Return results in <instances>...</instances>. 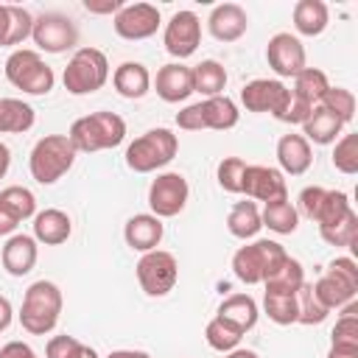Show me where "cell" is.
Returning <instances> with one entry per match:
<instances>
[{
	"label": "cell",
	"instance_id": "1",
	"mask_svg": "<svg viewBox=\"0 0 358 358\" xmlns=\"http://www.w3.org/2000/svg\"><path fill=\"white\" fill-rule=\"evenodd\" d=\"M62 305H64V296L56 282H50V280L31 282L22 296V308H20L22 330H28L31 336H48L59 324Z\"/></svg>",
	"mask_w": 358,
	"mask_h": 358
},
{
	"label": "cell",
	"instance_id": "2",
	"mask_svg": "<svg viewBox=\"0 0 358 358\" xmlns=\"http://www.w3.org/2000/svg\"><path fill=\"white\" fill-rule=\"evenodd\" d=\"M70 143L76 151L92 154V151H106L123 143L126 137V120L115 112H92L84 115L78 120H73L70 126Z\"/></svg>",
	"mask_w": 358,
	"mask_h": 358
},
{
	"label": "cell",
	"instance_id": "3",
	"mask_svg": "<svg viewBox=\"0 0 358 358\" xmlns=\"http://www.w3.org/2000/svg\"><path fill=\"white\" fill-rule=\"evenodd\" d=\"M76 154L78 151L73 148V143H70L67 134H45L31 148V157H28L31 176L39 185H53V182H59L73 168Z\"/></svg>",
	"mask_w": 358,
	"mask_h": 358
},
{
	"label": "cell",
	"instance_id": "4",
	"mask_svg": "<svg viewBox=\"0 0 358 358\" xmlns=\"http://www.w3.org/2000/svg\"><path fill=\"white\" fill-rule=\"evenodd\" d=\"M179 151V140L171 129H148L126 148V165L134 173H151L157 168H165Z\"/></svg>",
	"mask_w": 358,
	"mask_h": 358
},
{
	"label": "cell",
	"instance_id": "5",
	"mask_svg": "<svg viewBox=\"0 0 358 358\" xmlns=\"http://www.w3.org/2000/svg\"><path fill=\"white\" fill-rule=\"evenodd\" d=\"M62 81H64V90L70 95H92L98 92L106 81H109V62L103 56V50L98 48H78L64 73H62Z\"/></svg>",
	"mask_w": 358,
	"mask_h": 358
},
{
	"label": "cell",
	"instance_id": "6",
	"mask_svg": "<svg viewBox=\"0 0 358 358\" xmlns=\"http://www.w3.org/2000/svg\"><path fill=\"white\" fill-rule=\"evenodd\" d=\"M285 257H288V252H285L277 241L260 238V241H252V243L241 246V249L232 255V271H235V277H238L241 282L257 285V282H263Z\"/></svg>",
	"mask_w": 358,
	"mask_h": 358
},
{
	"label": "cell",
	"instance_id": "7",
	"mask_svg": "<svg viewBox=\"0 0 358 358\" xmlns=\"http://www.w3.org/2000/svg\"><path fill=\"white\" fill-rule=\"evenodd\" d=\"M6 78L11 87H17L28 95H48L56 84L53 70L42 62V56L36 50H28V48H17L6 59Z\"/></svg>",
	"mask_w": 358,
	"mask_h": 358
},
{
	"label": "cell",
	"instance_id": "8",
	"mask_svg": "<svg viewBox=\"0 0 358 358\" xmlns=\"http://www.w3.org/2000/svg\"><path fill=\"white\" fill-rule=\"evenodd\" d=\"M313 291H316V296L322 299V305L327 310L355 302V294H358V263L352 257H336L327 266V271L313 282Z\"/></svg>",
	"mask_w": 358,
	"mask_h": 358
},
{
	"label": "cell",
	"instance_id": "9",
	"mask_svg": "<svg viewBox=\"0 0 358 358\" xmlns=\"http://www.w3.org/2000/svg\"><path fill=\"white\" fill-rule=\"evenodd\" d=\"M137 282L148 296H165L173 291L176 280H179V263L171 252L165 249H151L145 252L137 266H134Z\"/></svg>",
	"mask_w": 358,
	"mask_h": 358
},
{
	"label": "cell",
	"instance_id": "10",
	"mask_svg": "<svg viewBox=\"0 0 358 358\" xmlns=\"http://www.w3.org/2000/svg\"><path fill=\"white\" fill-rule=\"evenodd\" d=\"M31 39L45 53H64V50L76 48L78 28H76V22L70 17H64L59 11H45V14L34 17Z\"/></svg>",
	"mask_w": 358,
	"mask_h": 358
},
{
	"label": "cell",
	"instance_id": "11",
	"mask_svg": "<svg viewBox=\"0 0 358 358\" xmlns=\"http://www.w3.org/2000/svg\"><path fill=\"white\" fill-rule=\"evenodd\" d=\"M187 196H190V185L182 173L176 171H165L159 173L151 185H148V207H151V215L157 218H173L185 210L187 204Z\"/></svg>",
	"mask_w": 358,
	"mask_h": 358
},
{
	"label": "cell",
	"instance_id": "12",
	"mask_svg": "<svg viewBox=\"0 0 358 358\" xmlns=\"http://www.w3.org/2000/svg\"><path fill=\"white\" fill-rule=\"evenodd\" d=\"M159 22H162L159 8L151 3H123V8L112 17L115 34L120 39H129V42H140V39L154 36Z\"/></svg>",
	"mask_w": 358,
	"mask_h": 358
},
{
	"label": "cell",
	"instance_id": "13",
	"mask_svg": "<svg viewBox=\"0 0 358 358\" xmlns=\"http://www.w3.org/2000/svg\"><path fill=\"white\" fill-rule=\"evenodd\" d=\"M162 42H165V50H168L173 59H187V56H193V53L199 50V45H201V20H199L193 11H187V8L176 11V14L168 20V25H165Z\"/></svg>",
	"mask_w": 358,
	"mask_h": 358
},
{
	"label": "cell",
	"instance_id": "14",
	"mask_svg": "<svg viewBox=\"0 0 358 358\" xmlns=\"http://www.w3.org/2000/svg\"><path fill=\"white\" fill-rule=\"evenodd\" d=\"M266 62L280 78H294L296 73H302L308 67L305 45L299 42V36H294L288 31H280L266 45Z\"/></svg>",
	"mask_w": 358,
	"mask_h": 358
},
{
	"label": "cell",
	"instance_id": "15",
	"mask_svg": "<svg viewBox=\"0 0 358 358\" xmlns=\"http://www.w3.org/2000/svg\"><path fill=\"white\" fill-rule=\"evenodd\" d=\"M241 193H246L249 201L271 204V201L288 199V185H285L282 171H277V168L246 165V171H243V190Z\"/></svg>",
	"mask_w": 358,
	"mask_h": 358
},
{
	"label": "cell",
	"instance_id": "16",
	"mask_svg": "<svg viewBox=\"0 0 358 358\" xmlns=\"http://www.w3.org/2000/svg\"><path fill=\"white\" fill-rule=\"evenodd\" d=\"M288 87L277 78H255L249 84H243L241 90V103L246 106V112H271L277 115L282 109V103L288 101Z\"/></svg>",
	"mask_w": 358,
	"mask_h": 358
},
{
	"label": "cell",
	"instance_id": "17",
	"mask_svg": "<svg viewBox=\"0 0 358 358\" xmlns=\"http://www.w3.org/2000/svg\"><path fill=\"white\" fill-rule=\"evenodd\" d=\"M154 90L165 103H179L193 95V70L182 62L162 64L154 78Z\"/></svg>",
	"mask_w": 358,
	"mask_h": 358
},
{
	"label": "cell",
	"instance_id": "18",
	"mask_svg": "<svg viewBox=\"0 0 358 358\" xmlns=\"http://www.w3.org/2000/svg\"><path fill=\"white\" fill-rule=\"evenodd\" d=\"M207 28L218 42H238L249 28V17L238 3H221L210 11Z\"/></svg>",
	"mask_w": 358,
	"mask_h": 358
},
{
	"label": "cell",
	"instance_id": "19",
	"mask_svg": "<svg viewBox=\"0 0 358 358\" xmlns=\"http://www.w3.org/2000/svg\"><path fill=\"white\" fill-rule=\"evenodd\" d=\"M165 235V227H162V218L151 215V213H137L126 221L123 227V238H126V246L134 249V252H151L159 246Z\"/></svg>",
	"mask_w": 358,
	"mask_h": 358
},
{
	"label": "cell",
	"instance_id": "20",
	"mask_svg": "<svg viewBox=\"0 0 358 358\" xmlns=\"http://www.w3.org/2000/svg\"><path fill=\"white\" fill-rule=\"evenodd\" d=\"M36 257H39V246H36L34 235H25V232L22 235H11L3 243V252H0L3 268L11 277H25L36 266Z\"/></svg>",
	"mask_w": 358,
	"mask_h": 358
},
{
	"label": "cell",
	"instance_id": "21",
	"mask_svg": "<svg viewBox=\"0 0 358 358\" xmlns=\"http://www.w3.org/2000/svg\"><path fill=\"white\" fill-rule=\"evenodd\" d=\"M277 162H280L282 173L302 176L310 168V162H313L310 143L302 134H282L277 140Z\"/></svg>",
	"mask_w": 358,
	"mask_h": 358
},
{
	"label": "cell",
	"instance_id": "22",
	"mask_svg": "<svg viewBox=\"0 0 358 358\" xmlns=\"http://www.w3.org/2000/svg\"><path fill=\"white\" fill-rule=\"evenodd\" d=\"M73 232V221L64 210H56V207H48V210H39L34 215V241L36 243H45V246H59L70 238Z\"/></svg>",
	"mask_w": 358,
	"mask_h": 358
},
{
	"label": "cell",
	"instance_id": "23",
	"mask_svg": "<svg viewBox=\"0 0 358 358\" xmlns=\"http://www.w3.org/2000/svg\"><path fill=\"white\" fill-rule=\"evenodd\" d=\"M257 302L249 296V294H229L221 305H218V319L229 322L235 330L241 333H249L255 324H257Z\"/></svg>",
	"mask_w": 358,
	"mask_h": 358
},
{
	"label": "cell",
	"instance_id": "24",
	"mask_svg": "<svg viewBox=\"0 0 358 358\" xmlns=\"http://www.w3.org/2000/svg\"><path fill=\"white\" fill-rule=\"evenodd\" d=\"M112 84L123 98H143L151 90V73L140 62H123L112 73Z\"/></svg>",
	"mask_w": 358,
	"mask_h": 358
},
{
	"label": "cell",
	"instance_id": "25",
	"mask_svg": "<svg viewBox=\"0 0 358 358\" xmlns=\"http://www.w3.org/2000/svg\"><path fill=\"white\" fill-rule=\"evenodd\" d=\"M341 129H344V123L333 112H327L324 106H313L308 120L302 123V137L308 143H316V145H330L338 140Z\"/></svg>",
	"mask_w": 358,
	"mask_h": 358
},
{
	"label": "cell",
	"instance_id": "26",
	"mask_svg": "<svg viewBox=\"0 0 358 358\" xmlns=\"http://www.w3.org/2000/svg\"><path fill=\"white\" fill-rule=\"evenodd\" d=\"M201 115H204V129H213V131H227V129H235L238 126V103L227 95H213V98H204L201 101Z\"/></svg>",
	"mask_w": 358,
	"mask_h": 358
},
{
	"label": "cell",
	"instance_id": "27",
	"mask_svg": "<svg viewBox=\"0 0 358 358\" xmlns=\"http://www.w3.org/2000/svg\"><path fill=\"white\" fill-rule=\"evenodd\" d=\"M330 22V8L322 0H299L294 6V28L302 36H319L324 34Z\"/></svg>",
	"mask_w": 358,
	"mask_h": 358
},
{
	"label": "cell",
	"instance_id": "28",
	"mask_svg": "<svg viewBox=\"0 0 358 358\" xmlns=\"http://www.w3.org/2000/svg\"><path fill=\"white\" fill-rule=\"evenodd\" d=\"M36 112L22 98H0V134H22L34 126Z\"/></svg>",
	"mask_w": 358,
	"mask_h": 358
},
{
	"label": "cell",
	"instance_id": "29",
	"mask_svg": "<svg viewBox=\"0 0 358 358\" xmlns=\"http://www.w3.org/2000/svg\"><path fill=\"white\" fill-rule=\"evenodd\" d=\"M260 227H263V221H260V210H257L255 201L246 199V201H235L229 207V215H227L229 235H235L241 241H249V238H255L260 232Z\"/></svg>",
	"mask_w": 358,
	"mask_h": 358
},
{
	"label": "cell",
	"instance_id": "30",
	"mask_svg": "<svg viewBox=\"0 0 358 358\" xmlns=\"http://www.w3.org/2000/svg\"><path fill=\"white\" fill-rule=\"evenodd\" d=\"M302 282H305V268H302V263L294 260L291 255L263 280L266 291H271V294H296Z\"/></svg>",
	"mask_w": 358,
	"mask_h": 358
},
{
	"label": "cell",
	"instance_id": "31",
	"mask_svg": "<svg viewBox=\"0 0 358 358\" xmlns=\"http://www.w3.org/2000/svg\"><path fill=\"white\" fill-rule=\"evenodd\" d=\"M193 70V92H201L204 98H213V95H221L224 87H227V70L221 62L215 59H204L201 64L190 67Z\"/></svg>",
	"mask_w": 358,
	"mask_h": 358
},
{
	"label": "cell",
	"instance_id": "32",
	"mask_svg": "<svg viewBox=\"0 0 358 358\" xmlns=\"http://www.w3.org/2000/svg\"><path fill=\"white\" fill-rule=\"evenodd\" d=\"M327 90H330V81H327L324 70H319V67H305L302 73L294 76V90H291V92H294L296 98H302L305 103L319 106V101L324 98Z\"/></svg>",
	"mask_w": 358,
	"mask_h": 358
},
{
	"label": "cell",
	"instance_id": "33",
	"mask_svg": "<svg viewBox=\"0 0 358 358\" xmlns=\"http://www.w3.org/2000/svg\"><path fill=\"white\" fill-rule=\"evenodd\" d=\"M260 221H263V227H268L277 235H291L299 227V213L288 199H282V201L266 204L263 213H260Z\"/></svg>",
	"mask_w": 358,
	"mask_h": 358
},
{
	"label": "cell",
	"instance_id": "34",
	"mask_svg": "<svg viewBox=\"0 0 358 358\" xmlns=\"http://www.w3.org/2000/svg\"><path fill=\"white\" fill-rule=\"evenodd\" d=\"M330 347L336 350H358V316L355 302L341 308V316L336 319V327L330 333Z\"/></svg>",
	"mask_w": 358,
	"mask_h": 358
},
{
	"label": "cell",
	"instance_id": "35",
	"mask_svg": "<svg viewBox=\"0 0 358 358\" xmlns=\"http://www.w3.org/2000/svg\"><path fill=\"white\" fill-rule=\"evenodd\" d=\"M0 204L17 218V221H25V218H34L36 215V196L22 187V185H8L0 190Z\"/></svg>",
	"mask_w": 358,
	"mask_h": 358
},
{
	"label": "cell",
	"instance_id": "36",
	"mask_svg": "<svg viewBox=\"0 0 358 358\" xmlns=\"http://www.w3.org/2000/svg\"><path fill=\"white\" fill-rule=\"evenodd\" d=\"M327 308L313 291V282H302L296 291V322L299 324H322L327 319Z\"/></svg>",
	"mask_w": 358,
	"mask_h": 358
},
{
	"label": "cell",
	"instance_id": "37",
	"mask_svg": "<svg viewBox=\"0 0 358 358\" xmlns=\"http://www.w3.org/2000/svg\"><path fill=\"white\" fill-rule=\"evenodd\" d=\"M263 313L274 324H296V294H263Z\"/></svg>",
	"mask_w": 358,
	"mask_h": 358
},
{
	"label": "cell",
	"instance_id": "38",
	"mask_svg": "<svg viewBox=\"0 0 358 358\" xmlns=\"http://www.w3.org/2000/svg\"><path fill=\"white\" fill-rule=\"evenodd\" d=\"M204 338H207V344L215 350V352H232L238 344H241V338H243V333L241 330H235L229 322H224V319H210L207 322V327H204Z\"/></svg>",
	"mask_w": 358,
	"mask_h": 358
},
{
	"label": "cell",
	"instance_id": "39",
	"mask_svg": "<svg viewBox=\"0 0 358 358\" xmlns=\"http://www.w3.org/2000/svg\"><path fill=\"white\" fill-rule=\"evenodd\" d=\"M8 6V28H6V39H3V48H14V45H22L31 31H34V17L28 8L22 6H14V3H6Z\"/></svg>",
	"mask_w": 358,
	"mask_h": 358
},
{
	"label": "cell",
	"instance_id": "40",
	"mask_svg": "<svg viewBox=\"0 0 358 358\" xmlns=\"http://www.w3.org/2000/svg\"><path fill=\"white\" fill-rule=\"evenodd\" d=\"M319 235H322V241L330 243V246H352L355 238H358V215H355V210H350V213H347L344 218H338L336 224L322 227Z\"/></svg>",
	"mask_w": 358,
	"mask_h": 358
},
{
	"label": "cell",
	"instance_id": "41",
	"mask_svg": "<svg viewBox=\"0 0 358 358\" xmlns=\"http://www.w3.org/2000/svg\"><path fill=\"white\" fill-rule=\"evenodd\" d=\"M350 210H352V204H350V196H347L344 190H327L324 199H322V207H319V213H316L319 229L336 224V221L344 218Z\"/></svg>",
	"mask_w": 358,
	"mask_h": 358
},
{
	"label": "cell",
	"instance_id": "42",
	"mask_svg": "<svg viewBox=\"0 0 358 358\" xmlns=\"http://www.w3.org/2000/svg\"><path fill=\"white\" fill-rule=\"evenodd\" d=\"M333 168L352 176L358 173V134H341L336 140V148H333Z\"/></svg>",
	"mask_w": 358,
	"mask_h": 358
},
{
	"label": "cell",
	"instance_id": "43",
	"mask_svg": "<svg viewBox=\"0 0 358 358\" xmlns=\"http://www.w3.org/2000/svg\"><path fill=\"white\" fill-rule=\"evenodd\" d=\"M319 106H324L327 112H333L341 123H350L355 117V95L344 87H330L324 92V98L319 101Z\"/></svg>",
	"mask_w": 358,
	"mask_h": 358
},
{
	"label": "cell",
	"instance_id": "44",
	"mask_svg": "<svg viewBox=\"0 0 358 358\" xmlns=\"http://www.w3.org/2000/svg\"><path fill=\"white\" fill-rule=\"evenodd\" d=\"M243 171H246V162L241 157H224L218 162V185L227 190V193H241L243 190Z\"/></svg>",
	"mask_w": 358,
	"mask_h": 358
},
{
	"label": "cell",
	"instance_id": "45",
	"mask_svg": "<svg viewBox=\"0 0 358 358\" xmlns=\"http://www.w3.org/2000/svg\"><path fill=\"white\" fill-rule=\"evenodd\" d=\"M310 109H313L310 103H305L302 98H296L294 92H288V101L282 103V109H280L274 117H277L280 123H291V126H294V123H299V126H302V123L308 120Z\"/></svg>",
	"mask_w": 358,
	"mask_h": 358
},
{
	"label": "cell",
	"instance_id": "46",
	"mask_svg": "<svg viewBox=\"0 0 358 358\" xmlns=\"http://www.w3.org/2000/svg\"><path fill=\"white\" fill-rule=\"evenodd\" d=\"M78 347H81V341L76 336H53L45 344V355L48 358H76Z\"/></svg>",
	"mask_w": 358,
	"mask_h": 358
},
{
	"label": "cell",
	"instance_id": "47",
	"mask_svg": "<svg viewBox=\"0 0 358 358\" xmlns=\"http://www.w3.org/2000/svg\"><path fill=\"white\" fill-rule=\"evenodd\" d=\"M324 193H327V187H319V185H310V187H305V190L299 193V213H302L305 218L316 221V213H319V207H322V199H324Z\"/></svg>",
	"mask_w": 358,
	"mask_h": 358
},
{
	"label": "cell",
	"instance_id": "48",
	"mask_svg": "<svg viewBox=\"0 0 358 358\" xmlns=\"http://www.w3.org/2000/svg\"><path fill=\"white\" fill-rule=\"evenodd\" d=\"M176 126H179V129H185V131H201V129H204L201 101H199V103H190V106H185V109L176 115Z\"/></svg>",
	"mask_w": 358,
	"mask_h": 358
},
{
	"label": "cell",
	"instance_id": "49",
	"mask_svg": "<svg viewBox=\"0 0 358 358\" xmlns=\"http://www.w3.org/2000/svg\"><path fill=\"white\" fill-rule=\"evenodd\" d=\"M0 358H39V355L25 341H8V344L0 347Z\"/></svg>",
	"mask_w": 358,
	"mask_h": 358
},
{
	"label": "cell",
	"instance_id": "50",
	"mask_svg": "<svg viewBox=\"0 0 358 358\" xmlns=\"http://www.w3.org/2000/svg\"><path fill=\"white\" fill-rule=\"evenodd\" d=\"M84 8L90 14H112L115 17L123 8V3L120 0H84Z\"/></svg>",
	"mask_w": 358,
	"mask_h": 358
},
{
	"label": "cell",
	"instance_id": "51",
	"mask_svg": "<svg viewBox=\"0 0 358 358\" xmlns=\"http://www.w3.org/2000/svg\"><path fill=\"white\" fill-rule=\"evenodd\" d=\"M17 227H20V221H17V218H14V215L0 204V235H8V238H11Z\"/></svg>",
	"mask_w": 358,
	"mask_h": 358
},
{
	"label": "cell",
	"instance_id": "52",
	"mask_svg": "<svg viewBox=\"0 0 358 358\" xmlns=\"http://www.w3.org/2000/svg\"><path fill=\"white\" fill-rule=\"evenodd\" d=\"M11 319H14V308H11V302L6 296H0V333L11 324Z\"/></svg>",
	"mask_w": 358,
	"mask_h": 358
},
{
	"label": "cell",
	"instance_id": "53",
	"mask_svg": "<svg viewBox=\"0 0 358 358\" xmlns=\"http://www.w3.org/2000/svg\"><path fill=\"white\" fill-rule=\"evenodd\" d=\"M8 168H11V148L6 143H0V179L8 173Z\"/></svg>",
	"mask_w": 358,
	"mask_h": 358
},
{
	"label": "cell",
	"instance_id": "54",
	"mask_svg": "<svg viewBox=\"0 0 358 358\" xmlns=\"http://www.w3.org/2000/svg\"><path fill=\"white\" fill-rule=\"evenodd\" d=\"M106 358H151V355L143 350H112Z\"/></svg>",
	"mask_w": 358,
	"mask_h": 358
},
{
	"label": "cell",
	"instance_id": "55",
	"mask_svg": "<svg viewBox=\"0 0 358 358\" xmlns=\"http://www.w3.org/2000/svg\"><path fill=\"white\" fill-rule=\"evenodd\" d=\"M6 28H8V6L0 3V45H3V39H6Z\"/></svg>",
	"mask_w": 358,
	"mask_h": 358
},
{
	"label": "cell",
	"instance_id": "56",
	"mask_svg": "<svg viewBox=\"0 0 358 358\" xmlns=\"http://www.w3.org/2000/svg\"><path fill=\"white\" fill-rule=\"evenodd\" d=\"M224 358H260L255 350H243V347H235L232 352H227Z\"/></svg>",
	"mask_w": 358,
	"mask_h": 358
},
{
	"label": "cell",
	"instance_id": "57",
	"mask_svg": "<svg viewBox=\"0 0 358 358\" xmlns=\"http://www.w3.org/2000/svg\"><path fill=\"white\" fill-rule=\"evenodd\" d=\"M327 358H358V350H336V347H330Z\"/></svg>",
	"mask_w": 358,
	"mask_h": 358
},
{
	"label": "cell",
	"instance_id": "58",
	"mask_svg": "<svg viewBox=\"0 0 358 358\" xmlns=\"http://www.w3.org/2000/svg\"><path fill=\"white\" fill-rule=\"evenodd\" d=\"M76 358H98V352H95L90 344H81L78 352H76Z\"/></svg>",
	"mask_w": 358,
	"mask_h": 358
}]
</instances>
